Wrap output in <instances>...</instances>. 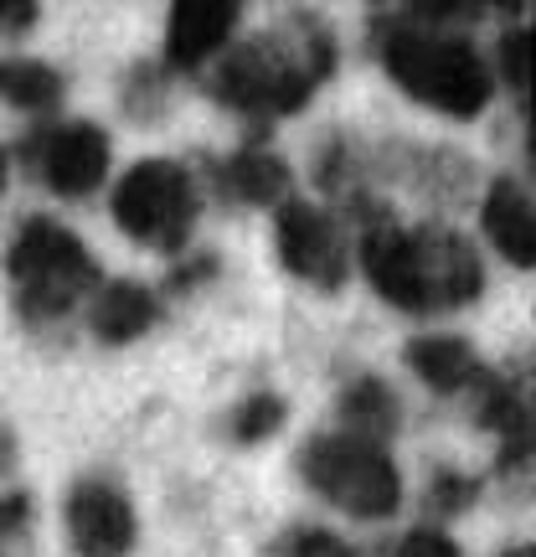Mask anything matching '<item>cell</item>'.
Here are the masks:
<instances>
[{"label":"cell","instance_id":"29","mask_svg":"<svg viewBox=\"0 0 536 557\" xmlns=\"http://www.w3.org/2000/svg\"><path fill=\"white\" fill-rule=\"evenodd\" d=\"M500 557H536V547H532V542H516V547H506Z\"/></svg>","mask_w":536,"mask_h":557},{"label":"cell","instance_id":"21","mask_svg":"<svg viewBox=\"0 0 536 557\" xmlns=\"http://www.w3.org/2000/svg\"><path fill=\"white\" fill-rule=\"evenodd\" d=\"M490 73H500L506 88L526 99V88H532V26H506V32H500L496 67H490Z\"/></svg>","mask_w":536,"mask_h":557},{"label":"cell","instance_id":"1","mask_svg":"<svg viewBox=\"0 0 536 557\" xmlns=\"http://www.w3.org/2000/svg\"><path fill=\"white\" fill-rule=\"evenodd\" d=\"M340 62V41L331 21L315 11H289L259 37L227 47L207 73V99L248 114V120H289L331 83Z\"/></svg>","mask_w":536,"mask_h":557},{"label":"cell","instance_id":"17","mask_svg":"<svg viewBox=\"0 0 536 557\" xmlns=\"http://www.w3.org/2000/svg\"><path fill=\"white\" fill-rule=\"evenodd\" d=\"M67 99V78L41 58H0V103L21 114H52Z\"/></svg>","mask_w":536,"mask_h":557},{"label":"cell","instance_id":"26","mask_svg":"<svg viewBox=\"0 0 536 557\" xmlns=\"http://www.w3.org/2000/svg\"><path fill=\"white\" fill-rule=\"evenodd\" d=\"M32 527V491H11L0 496V537H16Z\"/></svg>","mask_w":536,"mask_h":557},{"label":"cell","instance_id":"27","mask_svg":"<svg viewBox=\"0 0 536 557\" xmlns=\"http://www.w3.org/2000/svg\"><path fill=\"white\" fill-rule=\"evenodd\" d=\"M16 459H21V444H16V434L0 423V480H11L16 475Z\"/></svg>","mask_w":536,"mask_h":557},{"label":"cell","instance_id":"6","mask_svg":"<svg viewBox=\"0 0 536 557\" xmlns=\"http://www.w3.org/2000/svg\"><path fill=\"white\" fill-rule=\"evenodd\" d=\"M109 212H114V227L129 243L150 248V253H180V248H191V233L201 222L197 176L180 160L165 156L139 160L114 181Z\"/></svg>","mask_w":536,"mask_h":557},{"label":"cell","instance_id":"5","mask_svg":"<svg viewBox=\"0 0 536 557\" xmlns=\"http://www.w3.org/2000/svg\"><path fill=\"white\" fill-rule=\"evenodd\" d=\"M299 475L320 500H331L340 517L392 521L402 506V470L392 449L351 434H315L299 449Z\"/></svg>","mask_w":536,"mask_h":557},{"label":"cell","instance_id":"9","mask_svg":"<svg viewBox=\"0 0 536 557\" xmlns=\"http://www.w3.org/2000/svg\"><path fill=\"white\" fill-rule=\"evenodd\" d=\"M62 521H67V547H73V557H129L139 547L135 500L103 475H83L78 485L67 491Z\"/></svg>","mask_w":536,"mask_h":557},{"label":"cell","instance_id":"12","mask_svg":"<svg viewBox=\"0 0 536 557\" xmlns=\"http://www.w3.org/2000/svg\"><path fill=\"white\" fill-rule=\"evenodd\" d=\"M470 393H475V423L500 434V470L511 475L516 465L532 459V387H516L511 377H496V372H479L470 382Z\"/></svg>","mask_w":536,"mask_h":557},{"label":"cell","instance_id":"22","mask_svg":"<svg viewBox=\"0 0 536 557\" xmlns=\"http://www.w3.org/2000/svg\"><path fill=\"white\" fill-rule=\"evenodd\" d=\"M274 557H357V547L325 527H289L274 542Z\"/></svg>","mask_w":536,"mask_h":557},{"label":"cell","instance_id":"28","mask_svg":"<svg viewBox=\"0 0 536 557\" xmlns=\"http://www.w3.org/2000/svg\"><path fill=\"white\" fill-rule=\"evenodd\" d=\"M5 186H11V156L0 150V197H5Z\"/></svg>","mask_w":536,"mask_h":557},{"label":"cell","instance_id":"11","mask_svg":"<svg viewBox=\"0 0 536 557\" xmlns=\"http://www.w3.org/2000/svg\"><path fill=\"white\" fill-rule=\"evenodd\" d=\"M479 233L490 238L500 259L511 269H532L536 263V207L532 186L516 176H496L479 197Z\"/></svg>","mask_w":536,"mask_h":557},{"label":"cell","instance_id":"14","mask_svg":"<svg viewBox=\"0 0 536 557\" xmlns=\"http://www.w3.org/2000/svg\"><path fill=\"white\" fill-rule=\"evenodd\" d=\"M402 361L434 393H470V382L485 372L475 341L454 336V331H423V336H413L402 346Z\"/></svg>","mask_w":536,"mask_h":557},{"label":"cell","instance_id":"24","mask_svg":"<svg viewBox=\"0 0 536 557\" xmlns=\"http://www.w3.org/2000/svg\"><path fill=\"white\" fill-rule=\"evenodd\" d=\"M217 253H197L191 263H180L176 274H171V295H191V289H201L207 278H217Z\"/></svg>","mask_w":536,"mask_h":557},{"label":"cell","instance_id":"13","mask_svg":"<svg viewBox=\"0 0 536 557\" xmlns=\"http://www.w3.org/2000/svg\"><path fill=\"white\" fill-rule=\"evenodd\" d=\"M160 320L155 289H145L139 278H109L94 289V310H88V331L103 346H129V341L150 336Z\"/></svg>","mask_w":536,"mask_h":557},{"label":"cell","instance_id":"2","mask_svg":"<svg viewBox=\"0 0 536 557\" xmlns=\"http://www.w3.org/2000/svg\"><path fill=\"white\" fill-rule=\"evenodd\" d=\"M357 259L372 289L408 315L464 310L485 295V259L475 238L444 222H423V227H398V218L366 222Z\"/></svg>","mask_w":536,"mask_h":557},{"label":"cell","instance_id":"20","mask_svg":"<svg viewBox=\"0 0 536 557\" xmlns=\"http://www.w3.org/2000/svg\"><path fill=\"white\" fill-rule=\"evenodd\" d=\"M479 496H485V485H479L475 475L449 470V465L428 470V491H423V500H428V511H434V517H464Z\"/></svg>","mask_w":536,"mask_h":557},{"label":"cell","instance_id":"19","mask_svg":"<svg viewBox=\"0 0 536 557\" xmlns=\"http://www.w3.org/2000/svg\"><path fill=\"white\" fill-rule=\"evenodd\" d=\"M289 423V403L284 393H253V398H242L227 418V434L238 438V444H263V438H274L278 429Z\"/></svg>","mask_w":536,"mask_h":557},{"label":"cell","instance_id":"4","mask_svg":"<svg viewBox=\"0 0 536 557\" xmlns=\"http://www.w3.org/2000/svg\"><path fill=\"white\" fill-rule=\"evenodd\" d=\"M5 278H11V305L26 325H52L73 315L83 295L103 284L88 243L58 218H26L5 248Z\"/></svg>","mask_w":536,"mask_h":557},{"label":"cell","instance_id":"23","mask_svg":"<svg viewBox=\"0 0 536 557\" xmlns=\"http://www.w3.org/2000/svg\"><path fill=\"white\" fill-rule=\"evenodd\" d=\"M387 557H464V553H459V542L449 537V532H438V527H413Z\"/></svg>","mask_w":536,"mask_h":557},{"label":"cell","instance_id":"16","mask_svg":"<svg viewBox=\"0 0 536 557\" xmlns=\"http://www.w3.org/2000/svg\"><path fill=\"white\" fill-rule=\"evenodd\" d=\"M336 413L351 438H366V444H382V449H387V438H398V429H402L398 387L387 377H377V372H366V377H357L351 387H340Z\"/></svg>","mask_w":536,"mask_h":557},{"label":"cell","instance_id":"10","mask_svg":"<svg viewBox=\"0 0 536 557\" xmlns=\"http://www.w3.org/2000/svg\"><path fill=\"white\" fill-rule=\"evenodd\" d=\"M242 26L238 0H180L165 21V67L171 73H197L212 58H222Z\"/></svg>","mask_w":536,"mask_h":557},{"label":"cell","instance_id":"7","mask_svg":"<svg viewBox=\"0 0 536 557\" xmlns=\"http://www.w3.org/2000/svg\"><path fill=\"white\" fill-rule=\"evenodd\" d=\"M274 248L278 263L310 289L336 295L340 284L351 278V238H346V227L310 197H289L284 207H274Z\"/></svg>","mask_w":536,"mask_h":557},{"label":"cell","instance_id":"15","mask_svg":"<svg viewBox=\"0 0 536 557\" xmlns=\"http://www.w3.org/2000/svg\"><path fill=\"white\" fill-rule=\"evenodd\" d=\"M217 186L248 201V207H284L295 191V171L269 145H242L217 165Z\"/></svg>","mask_w":536,"mask_h":557},{"label":"cell","instance_id":"18","mask_svg":"<svg viewBox=\"0 0 536 557\" xmlns=\"http://www.w3.org/2000/svg\"><path fill=\"white\" fill-rule=\"evenodd\" d=\"M165 103H171V73L160 62H135L124 78V114L135 124H160Z\"/></svg>","mask_w":536,"mask_h":557},{"label":"cell","instance_id":"25","mask_svg":"<svg viewBox=\"0 0 536 557\" xmlns=\"http://www.w3.org/2000/svg\"><path fill=\"white\" fill-rule=\"evenodd\" d=\"M41 21L37 0H0V37H26Z\"/></svg>","mask_w":536,"mask_h":557},{"label":"cell","instance_id":"3","mask_svg":"<svg viewBox=\"0 0 536 557\" xmlns=\"http://www.w3.org/2000/svg\"><path fill=\"white\" fill-rule=\"evenodd\" d=\"M377 62L402 94L449 120H479L496 99V73L470 37L413 16V5L377 16Z\"/></svg>","mask_w":536,"mask_h":557},{"label":"cell","instance_id":"8","mask_svg":"<svg viewBox=\"0 0 536 557\" xmlns=\"http://www.w3.org/2000/svg\"><path fill=\"white\" fill-rule=\"evenodd\" d=\"M26 160L37 165V176L47 181V191L78 201V197H94L103 181H109L114 139L94 120H67V124L41 129V135L26 145Z\"/></svg>","mask_w":536,"mask_h":557}]
</instances>
